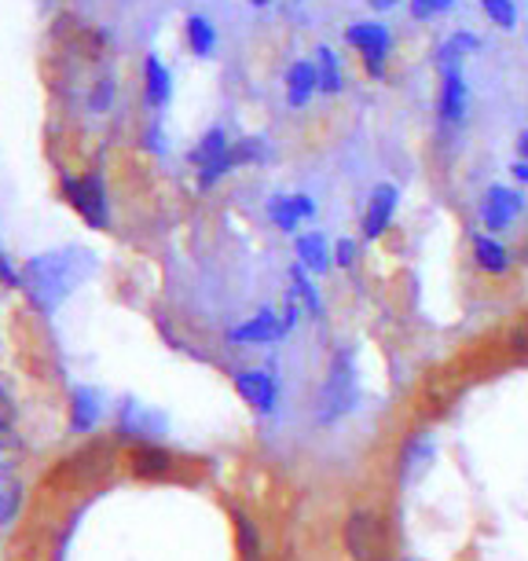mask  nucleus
Instances as JSON below:
<instances>
[{
    "instance_id": "10",
    "label": "nucleus",
    "mask_w": 528,
    "mask_h": 561,
    "mask_svg": "<svg viewBox=\"0 0 528 561\" xmlns=\"http://www.w3.org/2000/svg\"><path fill=\"white\" fill-rule=\"evenodd\" d=\"M236 393L246 400V404L253 411H261V415H272L279 404V382L268 375V370H261V367H242L236 370Z\"/></svg>"
},
{
    "instance_id": "33",
    "label": "nucleus",
    "mask_w": 528,
    "mask_h": 561,
    "mask_svg": "<svg viewBox=\"0 0 528 561\" xmlns=\"http://www.w3.org/2000/svg\"><path fill=\"white\" fill-rule=\"evenodd\" d=\"M411 15H415L418 23H426V19H429V15H437V12H433L429 0H411Z\"/></svg>"
},
{
    "instance_id": "7",
    "label": "nucleus",
    "mask_w": 528,
    "mask_h": 561,
    "mask_svg": "<svg viewBox=\"0 0 528 561\" xmlns=\"http://www.w3.org/2000/svg\"><path fill=\"white\" fill-rule=\"evenodd\" d=\"M298 323V305H287V316H279L276 309H261L257 316H250L246 323H239L236 331H228L231 345H272L279 342L290 327Z\"/></svg>"
},
{
    "instance_id": "3",
    "label": "nucleus",
    "mask_w": 528,
    "mask_h": 561,
    "mask_svg": "<svg viewBox=\"0 0 528 561\" xmlns=\"http://www.w3.org/2000/svg\"><path fill=\"white\" fill-rule=\"evenodd\" d=\"M342 547L348 561H393V536L375 506H353L345 514Z\"/></svg>"
},
{
    "instance_id": "39",
    "label": "nucleus",
    "mask_w": 528,
    "mask_h": 561,
    "mask_svg": "<svg viewBox=\"0 0 528 561\" xmlns=\"http://www.w3.org/2000/svg\"><path fill=\"white\" fill-rule=\"evenodd\" d=\"M253 8H264V4H272V0H250Z\"/></svg>"
},
{
    "instance_id": "24",
    "label": "nucleus",
    "mask_w": 528,
    "mask_h": 561,
    "mask_svg": "<svg viewBox=\"0 0 528 561\" xmlns=\"http://www.w3.org/2000/svg\"><path fill=\"white\" fill-rule=\"evenodd\" d=\"M290 283H294V290H290V301L298 305V309H301V305H305V312H309V316H315V320H320V316H323V301H320V290L312 287L309 272H305L301 264H298V268L290 272Z\"/></svg>"
},
{
    "instance_id": "22",
    "label": "nucleus",
    "mask_w": 528,
    "mask_h": 561,
    "mask_svg": "<svg viewBox=\"0 0 528 561\" xmlns=\"http://www.w3.org/2000/svg\"><path fill=\"white\" fill-rule=\"evenodd\" d=\"M315 73H320V92H326V96H337V92L345 89L342 62H337L334 48H326V45L315 48Z\"/></svg>"
},
{
    "instance_id": "4",
    "label": "nucleus",
    "mask_w": 528,
    "mask_h": 561,
    "mask_svg": "<svg viewBox=\"0 0 528 561\" xmlns=\"http://www.w3.org/2000/svg\"><path fill=\"white\" fill-rule=\"evenodd\" d=\"M62 195H67V203L81 214L84 225L96 228V231H107V225H111V198H107V184H103L100 173L62 176Z\"/></svg>"
},
{
    "instance_id": "5",
    "label": "nucleus",
    "mask_w": 528,
    "mask_h": 561,
    "mask_svg": "<svg viewBox=\"0 0 528 561\" xmlns=\"http://www.w3.org/2000/svg\"><path fill=\"white\" fill-rule=\"evenodd\" d=\"M345 41L360 51L367 73H371L375 81H382L386 62L393 56V30L386 23H378V19H360V23H353L345 30Z\"/></svg>"
},
{
    "instance_id": "25",
    "label": "nucleus",
    "mask_w": 528,
    "mask_h": 561,
    "mask_svg": "<svg viewBox=\"0 0 528 561\" xmlns=\"http://www.w3.org/2000/svg\"><path fill=\"white\" fill-rule=\"evenodd\" d=\"M23 506V484L15 478H0V525H12Z\"/></svg>"
},
{
    "instance_id": "30",
    "label": "nucleus",
    "mask_w": 528,
    "mask_h": 561,
    "mask_svg": "<svg viewBox=\"0 0 528 561\" xmlns=\"http://www.w3.org/2000/svg\"><path fill=\"white\" fill-rule=\"evenodd\" d=\"M12 426H15V400L0 386V433H12Z\"/></svg>"
},
{
    "instance_id": "35",
    "label": "nucleus",
    "mask_w": 528,
    "mask_h": 561,
    "mask_svg": "<svg viewBox=\"0 0 528 561\" xmlns=\"http://www.w3.org/2000/svg\"><path fill=\"white\" fill-rule=\"evenodd\" d=\"M147 147H151V151H162V133H158V129L147 133Z\"/></svg>"
},
{
    "instance_id": "36",
    "label": "nucleus",
    "mask_w": 528,
    "mask_h": 561,
    "mask_svg": "<svg viewBox=\"0 0 528 561\" xmlns=\"http://www.w3.org/2000/svg\"><path fill=\"white\" fill-rule=\"evenodd\" d=\"M517 154H521V162H528V129L517 136Z\"/></svg>"
},
{
    "instance_id": "37",
    "label": "nucleus",
    "mask_w": 528,
    "mask_h": 561,
    "mask_svg": "<svg viewBox=\"0 0 528 561\" xmlns=\"http://www.w3.org/2000/svg\"><path fill=\"white\" fill-rule=\"evenodd\" d=\"M429 4H433V12H451L459 0H429Z\"/></svg>"
},
{
    "instance_id": "13",
    "label": "nucleus",
    "mask_w": 528,
    "mask_h": 561,
    "mask_svg": "<svg viewBox=\"0 0 528 561\" xmlns=\"http://www.w3.org/2000/svg\"><path fill=\"white\" fill-rule=\"evenodd\" d=\"M268 217L272 225H276L279 231H287V236H294L305 220L315 217V203L309 195H276L268 203Z\"/></svg>"
},
{
    "instance_id": "23",
    "label": "nucleus",
    "mask_w": 528,
    "mask_h": 561,
    "mask_svg": "<svg viewBox=\"0 0 528 561\" xmlns=\"http://www.w3.org/2000/svg\"><path fill=\"white\" fill-rule=\"evenodd\" d=\"M236 539H239V561H264L261 533L246 511H236Z\"/></svg>"
},
{
    "instance_id": "2",
    "label": "nucleus",
    "mask_w": 528,
    "mask_h": 561,
    "mask_svg": "<svg viewBox=\"0 0 528 561\" xmlns=\"http://www.w3.org/2000/svg\"><path fill=\"white\" fill-rule=\"evenodd\" d=\"M360 404V378H356V356L353 348H337L331 356V367H326V378L315 393V419L323 426L345 419L348 411H356Z\"/></svg>"
},
{
    "instance_id": "9",
    "label": "nucleus",
    "mask_w": 528,
    "mask_h": 561,
    "mask_svg": "<svg viewBox=\"0 0 528 561\" xmlns=\"http://www.w3.org/2000/svg\"><path fill=\"white\" fill-rule=\"evenodd\" d=\"M400 209V187L397 184H378L371 198H367L364 206V220H360V231L367 242H378L386 236L389 228H393V217Z\"/></svg>"
},
{
    "instance_id": "16",
    "label": "nucleus",
    "mask_w": 528,
    "mask_h": 561,
    "mask_svg": "<svg viewBox=\"0 0 528 561\" xmlns=\"http://www.w3.org/2000/svg\"><path fill=\"white\" fill-rule=\"evenodd\" d=\"M320 92V73H315V59H298L287 70V103L290 107H309V100Z\"/></svg>"
},
{
    "instance_id": "31",
    "label": "nucleus",
    "mask_w": 528,
    "mask_h": 561,
    "mask_svg": "<svg viewBox=\"0 0 528 561\" xmlns=\"http://www.w3.org/2000/svg\"><path fill=\"white\" fill-rule=\"evenodd\" d=\"M0 283L4 287H23V272H15V264L8 261L4 250H0Z\"/></svg>"
},
{
    "instance_id": "19",
    "label": "nucleus",
    "mask_w": 528,
    "mask_h": 561,
    "mask_svg": "<svg viewBox=\"0 0 528 561\" xmlns=\"http://www.w3.org/2000/svg\"><path fill=\"white\" fill-rule=\"evenodd\" d=\"M144 92L154 111H162L169 96H173V73H169V67L158 56L144 59Z\"/></svg>"
},
{
    "instance_id": "12",
    "label": "nucleus",
    "mask_w": 528,
    "mask_h": 561,
    "mask_svg": "<svg viewBox=\"0 0 528 561\" xmlns=\"http://www.w3.org/2000/svg\"><path fill=\"white\" fill-rule=\"evenodd\" d=\"M467 107H470V89H467V78H462V70L440 73V96H437L440 122H445V125H462V118H467Z\"/></svg>"
},
{
    "instance_id": "14",
    "label": "nucleus",
    "mask_w": 528,
    "mask_h": 561,
    "mask_svg": "<svg viewBox=\"0 0 528 561\" xmlns=\"http://www.w3.org/2000/svg\"><path fill=\"white\" fill-rule=\"evenodd\" d=\"M473 264H478L484 275H506L514 268V253L500 236L478 231V236H473Z\"/></svg>"
},
{
    "instance_id": "34",
    "label": "nucleus",
    "mask_w": 528,
    "mask_h": 561,
    "mask_svg": "<svg viewBox=\"0 0 528 561\" xmlns=\"http://www.w3.org/2000/svg\"><path fill=\"white\" fill-rule=\"evenodd\" d=\"M367 4H371L375 12H393V8H400L404 0H367Z\"/></svg>"
},
{
    "instance_id": "15",
    "label": "nucleus",
    "mask_w": 528,
    "mask_h": 561,
    "mask_svg": "<svg viewBox=\"0 0 528 561\" xmlns=\"http://www.w3.org/2000/svg\"><path fill=\"white\" fill-rule=\"evenodd\" d=\"M100 415H103V397L96 389L89 386H78L70 393V433H92L100 426Z\"/></svg>"
},
{
    "instance_id": "6",
    "label": "nucleus",
    "mask_w": 528,
    "mask_h": 561,
    "mask_svg": "<svg viewBox=\"0 0 528 561\" xmlns=\"http://www.w3.org/2000/svg\"><path fill=\"white\" fill-rule=\"evenodd\" d=\"M192 165L198 169V187H214L217 180H225L236 165V154H231V140L225 129H209L203 140L195 144L192 151Z\"/></svg>"
},
{
    "instance_id": "28",
    "label": "nucleus",
    "mask_w": 528,
    "mask_h": 561,
    "mask_svg": "<svg viewBox=\"0 0 528 561\" xmlns=\"http://www.w3.org/2000/svg\"><path fill=\"white\" fill-rule=\"evenodd\" d=\"M114 92H118V84H114V78H100V81H96V89H92V96H89V107L96 111V114L111 111Z\"/></svg>"
},
{
    "instance_id": "21",
    "label": "nucleus",
    "mask_w": 528,
    "mask_h": 561,
    "mask_svg": "<svg viewBox=\"0 0 528 561\" xmlns=\"http://www.w3.org/2000/svg\"><path fill=\"white\" fill-rule=\"evenodd\" d=\"M184 37H187V48H192L198 59H209L217 51V26L209 23L206 15H187Z\"/></svg>"
},
{
    "instance_id": "27",
    "label": "nucleus",
    "mask_w": 528,
    "mask_h": 561,
    "mask_svg": "<svg viewBox=\"0 0 528 561\" xmlns=\"http://www.w3.org/2000/svg\"><path fill=\"white\" fill-rule=\"evenodd\" d=\"M481 12L489 15V23L500 30H514L517 26V4L514 0H481Z\"/></svg>"
},
{
    "instance_id": "29",
    "label": "nucleus",
    "mask_w": 528,
    "mask_h": 561,
    "mask_svg": "<svg viewBox=\"0 0 528 561\" xmlns=\"http://www.w3.org/2000/svg\"><path fill=\"white\" fill-rule=\"evenodd\" d=\"M356 261H360V242H356V239H337L334 242V264H337V268H356Z\"/></svg>"
},
{
    "instance_id": "38",
    "label": "nucleus",
    "mask_w": 528,
    "mask_h": 561,
    "mask_svg": "<svg viewBox=\"0 0 528 561\" xmlns=\"http://www.w3.org/2000/svg\"><path fill=\"white\" fill-rule=\"evenodd\" d=\"M514 176L528 187V162H517V165H514Z\"/></svg>"
},
{
    "instance_id": "1",
    "label": "nucleus",
    "mask_w": 528,
    "mask_h": 561,
    "mask_svg": "<svg viewBox=\"0 0 528 561\" xmlns=\"http://www.w3.org/2000/svg\"><path fill=\"white\" fill-rule=\"evenodd\" d=\"M96 261H92L89 250H48V253H37L23 264V290L30 305L37 312H56L62 301L78 290L81 279H89Z\"/></svg>"
},
{
    "instance_id": "17",
    "label": "nucleus",
    "mask_w": 528,
    "mask_h": 561,
    "mask_svg": "<svg viewBox=\"0 0 528 561\" xmlns=\"http://www.w3.org/2000/svg\"><path fill=\"white\" fill-rule=\"evenodd\" d=\"M481 48V37L467 34V30H459V34H451L448 41H440L437 45V56H433V67L437 73H451V70H462V59L470 56V51Z\"/></svg>"
},
{
    "instance_id": "20",
    "label": "nucleus",
    "mask_w": 528,
    "mask_h": 561,
    "mask_svg": "<svg viewBox=\"0 0 528 561\" xmlns=\"http://www.w3.org/2000/svg\"><path fill=\"white\" fill-rule=\"evenodd\" d=\"M294 250H298V264L305 272H326L334 264V250L326 247V239L320 236V231H305V236H298V242H294Z\"/></svg>"
},
{
    "instance_id": "32",
    "label": "nucleus",
    "mask_w": 528,
    "mask_h": 561,
    "mask_svg": "<svg viewBox=\"0 0 528 561\" xmlns=\"http://www.w3.org/2000/svg\"><path fill=\"white\" fill-rule=\"evenodd\" d=\"M510 348L528 359V312L521 316V323H517L514 331H510Z\"/></svg>"
},
{
    "instance_id": "26",
    "label": "nucleus",
    "mask_w": 528,
    "mask_h": 561,
    "mask_svg": "<svg viewBox=\"0 0 528 561\" xmlns=\"http://www.w3.org/2000/svg\"><path fill=\"white\" fill-rule=\"evenodd\" d=\"M231 154H236V165H257L268 158V144H264V136H242L231 144Z\"/></svg>"
},
{
    "instance_id": "11",
    "label": "nucleus",
    "mask_w": 528,
    "mask_h": 561,
    "mask_svg": "<svg viewBox=\"0 0 528 561\" xmlns=\"http://www.w3.org/2000/svg\"><path fill=\"white\" fill-rule=\"evenodd\" d=\"M118 430L122 437H129L136 444H158V437L165 433V415L136 404V400H125L118 408Z\"/></svg>"
},
{
    "instance_id": "18",
    "label": "nucleus",
    "mask_w": 528,
    "mask_h": 561,
    "mask_svg": "<svg viewBox=\"0 0 528 561\" xmlns=\"http://www.w3.org/2000/svg\"><path fill=\"white\" fill-rule=\"evenodd\" d=\"M133 473L144 481H162L173 473V455H169L165 448H158V444H136Z\"/></svg>"
},
{
    "instance_id": "8",
    "label": "nucleus",
    "mask_w": 528,
    "mask_h": 561,
    "mask_svg": "<svg viewBox=\"0 0 528 561\" xmlns=\"http://www.w3.org/2000/svg\"><path fill=\"white\" fill-rule=\"evenodd\" d=\"M528 198L521 187H506V184H492L489 192H484L481 198V225L489 236H500V231H506L514 225L517 217L525 214Z\"/></svg>"
}]
</instances>
